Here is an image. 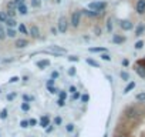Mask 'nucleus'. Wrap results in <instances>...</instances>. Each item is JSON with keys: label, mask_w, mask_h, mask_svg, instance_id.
<instances>
[{"label": "nucleus", "mask_w": 145, "mask_h": 137, "mask_svg": "<svg viewBox=\"0 0 145 137\" xmlns=\"http://www.w3.org/2000/svg\"><path fill=\"white\" fill-rule=\"evenodd\" d=\"M58 99L67 100V92H65V90H60V92H58Z\"/></svg>", "instance_id": "obj_31"}, {"label": "nucleus", "mask_w": 145, "mask_h": 137, "mask_svg": "<svg viewBox=\"0 0 145 137\" xmlns=\"http://www.w3.org/2000/svg\"><path fill=\"white\" fill-rule=\"evenodd\" d=\"M56 2H57V3H60V2H61V0H56Z\"/></svg>", "instance_id": "obj_57"}, {"label": "nucleus", "mask_w": 145, "mask_h": 137, "mask_svg": "<svg viewBox=\"0 0 145 137\" xmlns=\"http://www.w3.org/2000/svg\"><path fill=\"white\" fill-rule=\"evenodd\" d=\"M37 123H39V121H37V119H30V120H29V124H30L31 127L37 126Z\"/></svg>", "instance_id": "obj_45"}, {"label": "nucleus", "mask_w": 145, "mask_h": 137, "mask_svg": "<svg viewBox=\"0 0 145 137\" xmlns=\"http://www.w3.org/2000/svg\"><path fill=\"white\" fill-rule=\"evenodd\" d=\"M121 64H122V66H124V67H127V66H128V64H129V61H128V60H127V59H124V60H121Z\"/></svg>", "instance_id": "obj_53"}, {"label": "nucleus", "mask_w": 145, "mask_h": 137, "mask_svg": "<svg viewBox=\"0 0 145 137\" xmlns=\"http://www.w3.org/2000/svg\"><path fill=\"white\" fill-rule=\"evenodd\" d=\"M16 96H17L16 93H10V94H7V100H9V101H13V100L16 99Z\"/></svg>", "instance_id": "obj_44"}, {"label": "nucleus", "mask_w": 145, "mask_h": 137, "mask_svg": "<svg viewBox=\"0 0 145 137\" xmlns=\"http://www.w3.org/2000/svg\"><path fill=\"white\" fill-rule=\"evenodd\" d=\"M27 10H29V9H27L26 3H24V5H20V6H17V12H19L20 14H23V16H24V14H27Z\"/></svg>", "instance_id": "obj_16"}, {"label": "nucleus", "mask_w": 145, "mask_h": 137, "mask_svg": "<svg viewBox=\"0 0 145 137\" xmlns=\"http://www.w3.org/2000/svg\"><path fill=\"white\" fill-rule=\"evenodd\" d=\"M104 137H108V136H107V134H105V136H104Z\"/></svg>", "instance_id": "obj_59"}, {"label": "nucleus", "mask_w": 145, "mask_h": 137, "mask_svg": "<svg viewBox=\"0 0 145 137\" xmlns=\"http://www.w3.org/2000/svg\"><path fill=\"white\" fill-rule=\"evenodd\" d=\"M50 121H51V119H50V116L48 114H44V116H41L40 117V127H43V128H47L48 126H50Z\"/></svg>", "instance_id": "obj_4"}, {"label": "nucleus", "mask_w": 145, "mask_h": 137, "mask_svg": "<svg viewBox=\"0 0 145 137\" xmlns=\"http://www.w3.org/2000/svg\"><path fill=\"white\" fill-rule=\"evenodd\" d=\"M76 92H78L76 86H70V89H68V93H71V94H72V93H76Z\"/></svg>", "instance_id": "obj_49"}, {"label": "nucleus", "mask_w": 145, "mask_h": 137, "mask_svg": "<svg viewBox=\"0 0 145 137\" xmlns=\"http://www.w3.org/2000/svg\"><path fill=\"white\" fill-rule=\"evenodd\" d=\"M19 32H20L22 34H29V29H27L26 24H23V23L19 24Z\"/></svg>", "instance_id": "obj_19"}, {"label": "nucleus", "mask_w": 145, "mask_h": 137, "mask_svg": "<svg viewBox=\"0 0 145 137\" xmlns=\"http://www.w3.org/2000/svg\"><path fill=\"white\" fill-rule=\"evenodd\" d=\"M23 100L26 103H31V101H34V97L33 96H29V94H23Z\"/></svg>", "instance_id": "obj_32"}, {"label": "nucleus", "mask_w": 145, "mask_h": 137, "mask_svg": "<svg viewBox=\"0 0 145 137\" xmlns=\"http://www.w3.org/2000/svg\"><path fill=\"white\" fill-rule=\"evenodd\" d=\"M53 121H54V123H53L54 126H61V123H63V119H61L60 116H56Z\"/></svg>", "instance_id": "obj_33"}, {"label": "nucleus", "mask_w": 145, "mask_h": 137, "mask_svg": "<svg viewBox=\"0 0 145 137\" xmlns=\"http://www.w3.org/2000/svg\"><path fill=\"white\" fill-rule=\"evenodd\" d=\"M20 127H22V128H27V127H30L29 120H22V121H20Z\"/></svg>", "instance_id": "obj_41"}, {"label": "nucleus", "mask_w": 145, "mask_h": 137, "mask_svg": "<svg viewBox=\"0 0 145 137\" xmlns=\"http://www.w3.org/2000/svg\"><path fill=\"white\" fill-rule=\"evenodd\" d=\"M54 127H56L54 124H50V126H48V127L46 128V133H47V134H50V133H51V131L54 130Z\"/></svg>", "instance_id": "obj_47"}, {"label": "nucleus", "mask_w": 145, "mask_h": 137, "mask_svg": "<svg viewBox=\"0 0 145 137\" xmlns=\"http://www.w3.org/2000/svg\"><path fill=\"white\" fill-rule=\"evenodd\" d=\"M135 10L138 14H144L145 13V0H138L135 5Z\"/></svg>", "instance_id": "obj_5"}, {"label": "nucleus", "mask_w": 145, "mask_h": 137, "mask_svg": "<svg viewBox=\"0 0 145 137\" xmlns=\"http://www.w3.org/2000/svg\"><path fill=\"white\" fill-rule=\"evenodd\" d=\"M68 60H70V61H72V63H76V61H78L80 59H78L77 56H70V57H68Z\"/></svg>", "instance_id": "obj_48"}, {"label": "nucleus", "mask_w": 145, "mask_h": 137, "mask_svg": "<svg viewBox=\"0 0 145 137\" xmlns=\"http://www.w3.org/2000/svg\"><path fill=\"white\" fill-rule=\"evenodd\" d=\"M112 27H114L112 20H111V19H108V20H107V32H108V33H111V32H112Z\"/></svg>", "instance_id": "obj_28"}, {"label": "nucleus", "mask_w": 145, "mask_h": 137, "mask_svg": "<svg viewBox=\"0 0 145 137\" xmlns=\"http://www.w3.org/2000/svg\"><path fill=\"white\" fill-rule=\"evenodd\" d=\"M51 33H53V34L56 36V34L58 33V29H57V27H51Z\"/></svg>", "instance_id": "obj_54"}, {"label": "nucleus", "mask_w": 145, "mask_h": 137, "mask_svg": "<svg viewBox=\"0 0 145 137\" xmlns=\"http://www.w3.org/2000/svg\"><path fill=\"white\" fill-rule=\"evenodd\" d=\"M80 19H81V12H80V10L72 12L71 19H70V24H71L72 27H78V26H80Z\"/></svg>", "instance_id": "obj_3"}, {"label": "nucleus", "mask_w": 145, "mask_h": 137, "mask_svg": "<svg viewBox=\"0 0 145 137\" xmlns=\"http://www.w3.org/2000/svg\"><path fill=\"white\" fill-rule=\"evenodd\" d=\"M6 14H7V17H9V19H14V16H16V10H12V9H7V12H6Z\"/></svg>", "instance_id": "obj_27"}, {"label": "nucleus", "mask_w": 145, "mask_h": 137, "mask_svg": "<svg viewBox=\"0 0 145 137\" xmlns=\"http://www.w3.org/2000/svg\"><path fill=\"white\" fill-rule=\"evenodd\" d=\"M80 99H81V93H80V92H76V93L71 94V99H70V100H71V101H76V100H80Z\"/></svg>", "instance_id": "obj_21"}, {"label": "nucleus", "mask_w": 145, "mask_h": 137, "mask_svg": "<svg viewBox=\"0 0 145 137\" xmlns=\"http://www.w3.org/2000/svg\"><path fill=\"white\" fill-rule=\"evenodd\" d=\"M7 19H9V17H7L6 12H0V23H6Z\"/></svg>", "instance_id": "obj_25"}, {"label": "nucleus", "mask_w": 145, "mask_h": 137, "mask_svg": "<svg viewBox=\"0 0 145 137\" xmlns=\"http://www.w3.org/2000/svg\"><path fill=\"white\" fill-rule=\"evenodd\" d=\"M144 44H145V43H144V40H138V41L134 44V47H135L137 50H141V49L144 47Z\"/></svg>", "instance_id": "obj_29"}, {"label": "nucleus", "mask_w": 145, "mask_h": 137, "mask_svg": "<svg viewBox=\"0 0 145 137\" xmlns=\"http://www.w3.org/2000/svg\"><path fill=\"white\" fill-rule=\"evenodd\" d=\"M29 34H30L33 39H39V37H40V30H39V27H37L36 24L30 26V29H29Z\"/></svg>", "instance_id": "obj_6"}, {"label": "nucleus", "mask_w": 145, "mask_h": 137, "mask_svg": "<svg viewBox=\"0 0 145 137\" xmlns=\"http://www.w3.org/2000/svg\"><path fill=\"white\" fill-rule=\"evenodd\" d=\"M60 77V73L57 72V70H53L51 72V74H50V79H53V80H57Z\"/></svg>", "instance_id": "obj_35"}, {"label": "nucleus", "mask_w": 145, "mask_h": 137, "mask_svg": "<svg viewBox=\"0 0 145 137\" xmlns=\"http://www.w3.org/2000/svg\"><path fill=\"white\" fill-rule=\"evenodd\" d=\"M7 109H3L2 111H0V119H2V120H6L7 119Z\"/></svg>", "instance_id": "obj_38"}, {"label": "nucleus", "mask_w": 145, "mask_h": 137, "mask_svg": "<svg viewBox=\"0 0 145 137\" xmlns=\"http://www.w3.org/2000/svg\"><path fill=\"white\" fill-rule=\"evenodd\" d=\"M13 2H14V5H16V6H20V5H24L26 0H13Z\"/></svg>", "instance_id": "obj_51"}, {"label": "nucleus", "mask_w": 145, "mask_h": 137, "mask_svg": "<svg viewBox=\"0 0 145 137\" xmlns=\"http://www.w3.org/2000/svg\"><path fill=\"white\" fill-rule=\"evenodd\" d=\"M114 137H127V136H122V134H114Z\"/></svg>", "instance_id": "obj_56"}, {"label": "nucleus", "mask_w": 145, "mask_h": 137, "mask_svg": "<svg viewBox=\"0 0 145 137\" xmlns=\"http://www.w3.org/2000/svg\"><path fill=\"white\" fill-rule=\"evenodd\" d=\"M101 32H103V30H101L100 26H95V27H94V33H95V36H101Z\"/></svg>", "instance_id": "obj_42"}, {"label": "nucleus", "mask_w": 145, "mask_h": 137, "mask_svg": "<svg viewBox=\"0 0 145 137\" xmlns=\"http://www.w3.org/2000/svg\"><path fill=\"white\" fill-rule=\"evenodd\" d=\"M36 66H37L39 68H46V67H48V66H50V60H48V59L39 60V61H36Z\"/></svg>", "instance_id": "obj_13"}, {"label": "nucleus", "mask_w": 145, "mask_h": 137, "mask_svg": "<svg viewBox=\"0 0 145 137\" xmlns=\"http://www.w3.org/2000/svg\"><path fill=\"white\" fill-rule=\"evenodd\" d=\"M6 39V30L3 27V24L0 23V40H5Z\"/></svg>", "instance_id": "obj_23"}, {"label": "nucleus", "mask_w": 145, "mask_h": 137, "mask_svg": "<svg viewBox=\"0 0 145 137\" xmlns=\"http://www.w3.org/2000/svg\"><path fill=\"white\" fill-rule=\"evenodd\" d=\"M47 89H48V92H50L51 94H58V92H60V89L56 87V86H51V87H47Z\"/></svg>", "instance_id": "obj_30"}, {"label": "nucleus", "mask_w": 145, "mask_h": 137, "mask_svg": "<svg viewBox=\"0 0 145 137\" xmlns=\"http://www.w3.org/2000/svg\"><path fill=\"white\" fill-rule=\"evenodd\" d=\"M16 30L14 29H9L7 27V30H6V36H9V37H16Z\"/></svg>", "instance_id": "obj_24"}, {"label": "nucleus", "mask_w": 145, "mask_h": 137, "mask_svg": "<svg viewBox=\"0 0 145 137\" xmlns=\"http://www.w3.org/2000/svg\"><path fill=\"white\" fill-rule=\"evenodd\" d=\"M40 6H41V0H31V7L39 9Z\"/></svg>", "instance_id": "obj_26"}, {"label": "nucleus", "mask_w": 145, "mask_h": 137, "mask_svg": "<svg viewBox=\"0 0 145 137\" xmlns=\"http://www.w3.org/2000/svg\"><path fill=\"white\" fill-rule=\"evenodd\" d=\"M88 100H90V96H88V93H84V94H81V103H88Z\"/></svg>", "instance_id": "obj_36"}, {"label": "nucleus", "mask_w": 145, "mask_h": 137, "mask_svg": "<svg viewBox=\"0 0 145 137\" xmlns=\"http://www.w3.org/2000/svg\"><path fill=\"white\" fill-rule=\"evenodd\" d=\"M86 63H87V64H91V66H94V67H100V63H97L94 59H90V57L86 59Z\"/></svg>", "instance_id": "obj_22"}, {"label": "nucleus", "mask_w": 145, "mask_h": 137, "mask_svg": "<svg viewBox=\"0 0 145 137\" xmlns=\"http://www.w3.org/2000/svg\"><path fill=\"white\" fill-rule=\"evenodd\" d=\"M120 27H121L122 30H125V32H129V30L134 29V23H131V22H128V20H124V22L120 23Z\"/></svg>", "instance_id": "obj_8"}, {"label": "nucleus", "mask_w": 145, "mask_h": 137, "mask_svg": "<svg viewBox=\"0 0 145 137\" xmlns=\"http://www.w3.org/2000/svg\"><path fill=\"white\" fill-rule=\"evenodd\" d=\"M125 40H127V37L122 36V34H114L112 39H111V41H112L114 44H122Z\"/></svg>", "instance_id": "obj_7"}, {"label": "nucleus", "mask_w": 145, "mask_h": 137, "mask_svg": "<svg viewBox=\"0 0 145 137\" xmlns=\"http://www.w3.org/2000/svg\"><path fill=\"white\" fill-rule=\"evenodd\" d=\"M135 100H137L138 103H141V101H144V103H145V92L138 93V94L135 96Z\"/></svg>", "instance_id": "obj_18"}, {"label": "nucleus", "mask_w": 145, "mask_h": 137, "mask_svg": "<svg viewBox=\"0 0 145 137\" xmlns=\"http://www.w3.org/2000/svg\"><path fill=\"white\" fill-rule=\"evenodd\" d=\"M19 80H20V77H17V76H13V77L9 80V83H17Z\"/></svg>", "instance_id": "obj_50"}, {"label": "nucleus", "mask_w": 145, "mask_h": 137, "mask_svg": "<svg viewBox=\"0 0 145 137\" xmlns=\"http://www.w3.org/2000/svg\"><path fill=\"white\" fill-rule=\"evenodd\" d=\"M48 50H50V51H53V53H57V54H60V56L67 53V50H65V49H63V47H60V46H56V44H54V46H50V49H48Z\"/></svg>", "instance_id": "obj_9"}, {"label": "nucleus", "mask_w": 145, "mask_h": 137, "mask_svg": "<svg viewBox=\"0 0 145 137\" xmlns=\"http://www.w3.org/2000/svg\"><path fill=\"white\" fill-rule=\"evenodd\" d=\"M138 64H139L141 67H144V68H145V59H141V60H138Z\"/></svg>", "instance_id": "obj_52"}, {"label": "nucleus", "mask_w": 145, "mask_h": 137, "mask_svg": "<svg viewBox=\"0 0 145 137\" xmlns=\"http://www.w3.org/2000/svg\"><path fill=\"white\" fill-rule=\"evenodd\" d=\"M46 86H47V87L56 86V80H53V79H48V80H47V83H46Z\"/></svg>", "instance_id": "obj_43"}, {"label": "nucleus", "mask_w": 145, "mask_h": 137, "mask_svg": "<svg viewBox=\"0 0 145 137\" xmlns=\"http://www.w3.org/2000/svg\"><path fill=\"white\" fill-rule=\"evenodd\" d=\"M65 131H67V133H72V131H74V124L68 123V124L65 126Z\"/></svg>", "instance_id": "obj_34"}, {"label": "nucleus", "mask_w": 145, "mask_h": 137, "mask_svg": "<svg viewBox=\"0 0 145 137\" xmlns=\"http://www.w3.org/2000/svg\"><path fill=\"white\" fill-rule=\"evenodd\" d=\"M88 51H91V53H107V49L105 47H90Z\"/></svg>", "instance_id": "obj_15"}, {"label": "nucleus", "mask_w": 145, "mask_h": 137, "mask_svg": "<svg viewBox=\"0 0 145 137\" xmlns=\"http://www.w3.org/2000/svg\"><path fill=\"white\" fill-rule=\"evenodd\" d=\"M134 70H135V73H137L141 79H145V68H144V67H141L139 64H137V66H134Z\"/></svg>", "instance_id": "obj_12"}, {"label": "nucleus", "mask_w": 145, "mask_h": 137, "mask_svg": "<svg viewBox=\"0 0 145 137\" xmlns=\"http://www.w3.org/2000/svg\"><path fill=\"white\" fill-rule=\"evenodd\" d=\"M14 46H16L17 49H24V47L29 46V41H27L26 39H17L16 43H14Z\"/></svg>", "instance_id": "obj_11"}, {"label": "nucleus", "mask_w": 145, "mask_h": 137, "mask_svg": "<svg viewBox=\"0 0 145 137\" xmlns=\"http://www.w3.org/2000/svg\"><path fill=\"white\" fill-rule=\"evenodd\" d=\"M100 57H101V59H103L104 61H111V56H110L108 53H103V54H101Z\"/></svg>", "instance_id": "obj_40"}, {"label": "nucleus", "mask_w": 145, "mask_h": 137, "mask_svg": "<svg viewBox=\"0 0 145 137\" xmlns=\"http://www.w3.org/2000/svg\"><path fill=\"white\" fill-rule=\"evenodd\" d=\"M145 32V23H139L137 27H135V36L137 37H141Z\"/></svg>", "instance_id": "obj_10"}, {"label": "nucleus", "mask_w": 145, "mask_h": 137, "mask_svg": "<svg viewBox=\"0 0 145 137\" xmlns=\"http://www.w3.org/2000/svg\"><path fill=\"white\" fill-rule=\"evenodd\" d=\"M22 80H23V82H27V80H29V76H24V77H23Z\"/></svg>", "instance_id": "obj_55"}, {"label": "nucleus", "mask_w": 145, "mask_h": 137, "mask_svg": "<svg viewBox=\"0 0 145 137\" xmlns=\"http://www.w3.org/2000/svg\"><path fill=\"white\" fill-rule=\"evenodd\" d=\"M6 26H7L9 29H14V27L17 26V22H16L14 19H7V20H6Z\"/></svg>", "instance_id": "obj_17"}, {"label": "nucleus", "mask_w": 145, "mask_h": 137, "mask_svg": "<svg viewBox=\"0 0 145 137\" xmlns=\"http://www.w3.org/2000/svg\"><path fill=\"white\" fill-rule=\"evenodd\" d=\"M120 77L122 79V82H129V74H128L125 70H122V72L120 73Z\"/></svg>", "instance_id": "obj_20"}, {"label": "nucleus", "mask_w": 145, "mask_h": 137, "mask_svg": "<svg viewBox=\"0 0 145 137\" xmlns=\"http://www.w3.org/2000/svg\"><path fill=\"white\" fill-rule=\"evenodd\" d=\"M144 111H145V104H144Z\"/></svg>", "instance_id": "obj_58"}, {"label": "nucleus", "mask_w": 145, "mask_h": 137, "mask_svg": "<svg viewBox=\"0 0 145 137\" xmlns=\"http://www.w3.org/2000/svg\"><path fill=\"white\" fill-rule=\"evenodd\" d=\"M20 109L23 110V111H29L30 110V103H22V106H20Z\"/></svg>", "instance_id": "obj_37"}, {"label": "nucleus", "mask_w": 145, "mask_h": 137, "mask_svg": "<svg viewBox=\"0 0 145 137\" xmlns=\"http://www.w3.org/2000/svg\"><path fill=\"white\" fill-rule=\"evenodd\" d=\"M68 26H70V22L65 16H61L58 19V32L60 33H65L68 30Z\"/></svg>", "instance_id": "obj_2"}, {"label": "nucleus", "mask_w": 145, "mask_h": 137, "mask_svg": "<svg viewBox=\"0 0 145 137\" xmlns=\"http://www.w3.org/2000/svg\"><path fill=\"white\" fill-rule=\"evenodd\" d=\"M57 106H58V107H64V106H65V100L58 99V100H57Z\"/></svg>", "instance_id": "obj_46"}, {"label": "nucleus", "mask_w": 145, "mask_h": 137, "mask_svg": "<svg viewBox=\"0 0 145 137\" xmlns=\"http://www.w3.org/2000/svg\"><path fill=\"white\" fill-rule=\"evenodd\" d=\"M67 74L71 76V77H74L76 76V67H70L68 70H67Z\"/></svg>", "instance_id": "obj_39"}, {"label": "nucleus", "mask_w": 145, "mask_h": 137, "mask_svg": "<svg viewBox=\"0 0 145 137\" xmlns=\"http://www.w3.org/2000/svg\"><path fill=\"white\" fill-rule=\"evenodd\" d=\"M135 86H137V83H135V82H129V83L125 86V89H124V92H122V93H124V94L129 93L131 90H134V89H135Z\"/></svg>", "instance_id": "obj_14"}, {"label": "nucleus", "mask_w": 145, "mask_h": 137, "mask_svg": "<svg viewBox=\"0 0 145 137\" xmlns=\"http://www.w3.org/2000/svg\"><path fill=\"white\" fill-rule=\"evenodd\" d=\"M105 7H107V3H105V2L97 0V2L90 3L87 9H90V10H95V12H104V10H105Z\"/></svg>", "instance_id": "obj_1"}]
</instances>
